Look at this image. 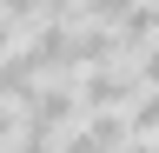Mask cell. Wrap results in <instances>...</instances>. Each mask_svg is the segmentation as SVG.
<instances>
[{"instance_id": "cell-2", "label": "cell", "mask_w": 159, "mask_h": 153, "mask_svg": "<svg viewBox=\"0 0 159 153\" xmlns=\"http://www.w3.org/2000/svg\"><path fill=\"white\" fill-rule=\"evenodd\" d=\"M73 93H80V113H126L139 80H133L126 60H113V67H93L86 80H73Z\"/></svg>"}, {"instance_id": "cell-4", "label": "cell", "mask_w": 159, "mask_h": 153, "mask_svg": "<svg viewBox=\"0 0 159 153\" xmlns=\"http://www.w3.org/2000/svg\"><path fill=\"white\" fill-rule=\"evenodd\" d=\"M20 140V107H0V153Z\"/></svg>"}, {"instance_id": "cell-3", "label": "cell", "mask_w": 159, "mask_h": 153, "mask_svg": "<svg viewBox=\"0 0 159 153\" xmlns=\"http://www.w3.org/2000/svg\"><path fill=\"white\" fill-rule=\"evenodd\" d=\"M119 120H126V140L159 146V93H133V107L119 113Z\"/></svg>"}, {"instance_id": "cell-1", "label": "cell", "mask_w": 159, "mask_h": 153, "mask_svg": "<svg viewBox=\"0 0 159 153\" xmlns=\"http://www.w3.org/2000/svg\"><path fill=\"white\" fill-rule=\"evenodd\" d=\"M20 127H27V133H47V140H60L66 127H80V93H73V80H40L27 100H20Z\"/></svg>"}]
</instances>
